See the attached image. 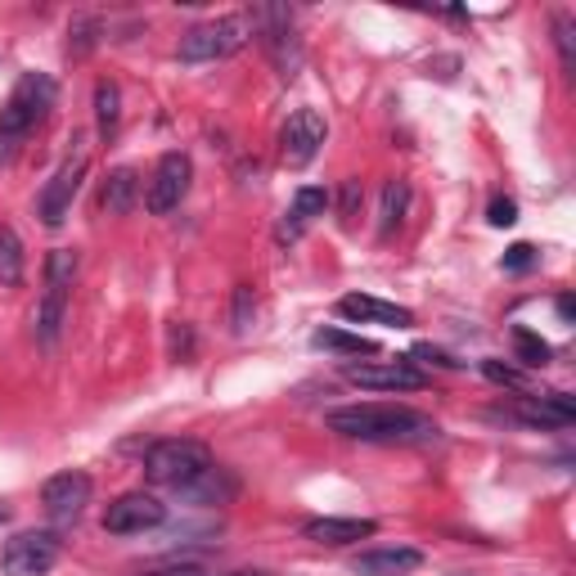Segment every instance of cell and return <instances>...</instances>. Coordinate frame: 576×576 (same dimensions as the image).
<instances>
[{"label": "cell", "instance_id": "26", "mask_svg": "<svg viewBox=\"0 0 576 576\" xmlns=\"http://www.w3.org/2000/svg\"><path fill=\"white\" fill-rule=\"evenodd\" d=\"M514 356L522 360V369H545L550 365V343L541 334H531V329H514Z\"/></svg>", "mask_w": 576, "mask_h": 576}, {"label": "cell", "instance_id": "14", "mask_svg": "<svg viewBox=\"0 0 576 576\" xmlns=\"http://www.w3.org/2000/svg\"><path fill=\"white\" fill-rule=\"evenodd\" d=\"M514 419L527 428H567L576 424V401L567 392H545V396H522L514 405Z\"/></svg>", "mask_w": 576, "mask_h": 576}, {"label": "cell", "instance_id": "28", "mask_svg": "<svg viewBox=\"0 0 576 576\" xmlns=\"http://www.w3.org/2000/svg\"><path fill=\"white\" fill-rule=\"evenodd\" d=\"M554 46H558V59H563V72H576V23L567 10L554 14Z\"/></svg>", "mask_w": 576, "mask_h": 576}, {"label": "cell", "instance_id": "5", "mask_svg": "<svg viewBox=\"0 0 576 576\" xmlns=\"http://www.w3.org/2000/svg\"><path fill=\"white\" fill-rule=\"evenodd\" d=\"M77 284V253L72 249H55L46 257V288H41V307H36V343H55L64 329V311Z\"/></svg>", "mask_w": 576, "mask_h": 576}, {"label": "cell", "instance_id": "15", "mask_svg": "<svg viewBox=\"0 0 576 576\" xmlns=\"http://www.w3.org/2000/svg\"><path fill=\"white\" fill-rule=\"evenodd\" d=\"M338 315L360 320V324H388V329H410V324H415V311H405L396 302H383V298H369V293L338 298Z\"/></svg>", "mask_w": 576, "mask_h": 576}, {"label": "cell", "instance_id": "16", "mask_svg": "<svg viewBox=\"0 0 576 576\" xmlns=\"http://www.w3.org/2000/svg\"><path fill=\"white\" fill-rule=\"evenodd\" d=\"M375 531L379 522H369V518H311L302 527V537L315 545H356V541H369Z\"/></svg>", "mask_w": 576, "mask_h": 576}, {"label": "cell", "instance_id": "17", "mask_svg": "<svg viewBox=\"0 0 576 576\" xmlns=\"http://www.w3.org/2000/svg\"><path fill=\"white\" fill-rule=\"evenodd\" d=\"M419 563H424L419 550L388 545V550H365V554H356L352 572H356V576H405V572H415Z\"/></svg>", "mask_w": 576, "mask_h": 576}, {"label": "cell", "instance_id": "22", "mask_svg": "<svg viewBox=\"0 0 576 576\" xmlns=\"http://www.w3.org/2000/svg\"><path fill=\"white\" fill-rule=\"evenodd\" d=\"M181 496H185V500H198V505H221L226 496H234V477H230L226 469H217V464H212V469L203 473L194 486H185Z\"/></svg>", "mask_w": 576, "mask_h": 576}, {"label": "cell", "instance_id": "30", "mask_svg": "<svg viewBox=\"0 0 576 576\" xmlns=\"http://www.w3.org/2000/svg\"><path fill=\"white\" fill-rule=\"evenodd\" d=\"M537 262H541V257H537V249H531V243H514V249L500 257V266H505L509 275H522V270H531Z\"/></svg>", "mask_w": 576, "mask_h": 576}, {"label": "cell", "instance_id": "4", "mask_svg": "<svg viewBox=\"0 0 576 576\" xmlns=\"http://www.w3.org/2000/svg\"><path fill=\"white\" fill-rule=\"evenodd\" d=\"M55 77L46 72H23L19 77V87L10 91L5 108H0V140H19L27 136L41 117H46L55 108Z\"/></svg>", "mask_w": 576, "mask_h": 576}, {"label": "cell", "instance_id": "7", "mask_svg": "<svg viewBox=\"0 0 576 576\" xmlns=\"http://www.w3.org/2000/svg\"><path fill=\"white\" fill-rule=\"evenodd\" d=\"M189 185H194V162H189V153H185V149L162 153L158 168H153V176H149V189H145V208H149L153 217L176 212L181 203H185V194H189Z\"/></svg>", "mask_w": 576, "mask_h": 576}, {"label": "cell", "instance_id": "18", "mask_svg": "<svg viewBox=\"0 0 576 576\" xmlns=\"http://www.w3.org/2000/svg\"><path fill=\"white\" fill-rule=\"evenodd\" d=\"M324 208H329V189L302 185V189L293 194V208H288L284 221H279V239H298L315 217H324Z\"/></svg>", "mask_w": 576, "mask_h": 576}, {"label": "cell", "instance_id": "36", "mask_svg": "<svg viewBox=\"0 0 576 576\" xmlns=\"http://www.w3.org/2000/svg\"><path fill=\"white\" fill-rule=\"evenodd\" d=\"M0 522H10V509H5V505H0Z\"/></svg>", "mask_w": 576, "mask_h": 576}, {"label": "cell", "instance_id": "32", "mask_svg": "<svg viewBox=\"0 0 576 576\" xmlns=\"http://www.w3.org/2000/svg\"><path fill=\"white\" fill-rule=\"evenodd\" d=\"M486 221L496 226V230L514 226V221H518V203H514V198H505V194H500V198H491V208H486Z\"/></svg>", "mask_w": 576, "mask_h": 576}, {"label": "cell", "instance_id": "3", "mask_svg": "<svg viewBox=\"0 0 576 576\" xmlns=\"http://www.w3.org/2000/svg\"><path fill=\"white\" fill-rule=\"evenodd\" d=\"M253 36V23L249 14H226V19H212V23H198L181 36L176 46V59L181 64H212V59H230L249 46Z\"/></svg>", "mask_w": 576, "mask_h": 576}, {"label": "cell", "instance_id": "37", "mask_svg": "<svg viewBox=\"0 0 576 576\" xmlns=\"http://www.w3.org/2000/svg\"><path fill=\"white\" fill-rule=\"evenodd\" d=\"M456 576H464V572H456Z\"/></svg>", "mask_w": 576, "mask_h": 576}, {"label": "cell", "instance_id": "35", "mask_svg": "<svg viewBox=\"0 0 576 576\" xmlns=\"http://www.w3.org/2000/svg\"><path fill=\"white\" fill-rule=\"evenodd\" d=\"M558 320H563V324H572V320H576V302H572L567 293L558 298Z\"/></svg>", "mask_w": 576, "mask_h": 576}, {"label": "cell", "instance_id": "31", "mask_svg": "<svg viewBox=\"0 0 576 576\" xmlns=\"http://www.w3.org/2000/svg\"><path fill=\"white\" fill-rule=\"evenodd\" d=\"M482 375H486L491 383H500V388H522V369L500 365V360H482Z\"/></svg>", "mask_w": 576, "mask_h": 576}, {"label": "cell", "instance_id": "6", "mask_svg": "<svg viewBox=\"0 0 576 576\" xmlns=\"http://www.w3.org/2000/svg\"><path fill=\"white\" fill-rule=\"evenodd\" d=\"M253 36H262V46L270 55V64L279 68V77H298L302 68V41L293 32V10L288 5H257L249 14Z\"/></svg>", "mask_w": 576, "mask_h": 576}, {"label": "cell", "instance_id": "25", "mask_svg": "<svg viewBox=\"0 0 576 576\" xmlns=\"http://www.w3.org/2000/svg\"><path fill=\"white\" fill-rule=\"evenodd\" d=\"M117 122H122V91L113 81H95V127H100V136H113Z\"/></svg>", "mask_w": 576, "mask_h": 576}, {"label": "cell", "instance_id": "20", "mask_svg": "<svg viewBox=\"0 0 576 576\" xmlns=\"http://www.w3.org/2000/svg\"><path fill=\"white\" fill-rule=\"evenodd\" d=\"M405 212H410V185L405 181H388L383 185V203H379V234L392 239L401 230Z\"/></svg>", "mask_w": 576, "mask_h": 576}, {"label": "cell", "instance_id": "23", "mask_svg": "<svg viewBox=\"0 0 576 576\" xmlns=\"http://www.w3.org/2000/svg\"><path fill=\"white\" fill-rule=\"evenodd\" d=\"M311 343L324 347V352H343V356H379V343H375V338L343 334V329H315Z\"/></svg>", "mask_w": 576, "mask_h": 576}, {"label": "cell", "instance_id": "11", "mask_svg": "<svg viewBox=\"0 0 576 576\" xmlns=\"http://www.w3.org/2000/svg\"><path fill=\"white\" fill-rule=\"evenodd\" d=\"M168 522V505L153 500L149 491H127L104 509V531L108 537H140V531H153Z\"/></svg>", "mask_w": 576, "mask_h": 576}, {"label": "cell", "instance_id": "21", "mask_svg": "<svg viewBox=\"0 0 576 576\" xmlns=\"http://www.w3.org/2000/svg\"><path fill=\"white\" fill-rule=\"evenodd\" d=\"M104 41V19L100 14H77L68 23V59H87Z\"/></svg>", "mask_w": 576, "mask_h": 576}, {"label": "cell", "instance_id": "1", "mask_svg": "<svg viewBox=\"0 0 576 576\" xmlns=\"http://www.w3.org/2000/svg\"><path fill=\"white\" fill-rule=\"evenodd\" d=\"M329 433L352 437V441H375V446H415V441H433L437 424L424 410L410 405H388V401H365V405H338L324 415Z\"/></svg>", "mask_w": 576, "mask_h": 576}, {"label": "cell", "instance_id": "29", "mask_svg": "<svg viewBox=\"0 0 576 576\" xmlns=\"http://www.w3.org/2000/svg\"><path fill=\"white\" fill-rule=\"evenodd\" d=\"M360 203H365V189H360V181H343V194H338V221L352 230L356 226V217H360Z\"/></svg>", "mask_w": 576, "mask_h": 576}, {"label": "cell", "instance_id": "33", "mask_svg": "<svg viewBox=\"0 0 576 576\" xmlns=\"http://www.w3.org/2000/svg\"><path fill=\"white\" fill-rule=\"evenodd\" d=\"M410 356H415V360H428V365H441V369H460V360H456V356H446V352H441V347H433V343H419Z\"/></svg>", "mask_w": 576, "mask_h": 576}, {"label": "cell", "instance_id": "13", "mask_svg": "<svg viewBox=\"0 0 576 576\" xmlns=\"http://www.w3.org/2000/svg\"><path fill=\"white\" fill-rule=\"evenodd\" d=\"M329 127H324V117L315 108H298L293 117L284 122V131H279V158H284V168H307V162L320 153Z\"/></svg>", "mask_w": 576, "mask_h": 576}, {"label": "cell", "instance_id": "34", "mask_svg": "<svg viewBox=\"0 0 576 576\" xmlns=\"http://www.w3.org/2000/svg\"><path fill=\"white\" fill-rule=\"evenodd\" d=\"M149 576H208L203 567H162V572H149Z\"/></svg>", "mask_w": 576, "mask_h": 576}, {"label": "cell", "instance_id": "2", "mask_svg": "<svg viewBox=\"0 0 576 576\" xmlns=\"http://www.w3.org/2000/svg\"><path fill=\"white\" fill-rule=\"evenodd\" d=\"M208 469H212V450L203 446V441H189V437H168V441H153L145 450V477L153 486L185 491Z\"/></svg>", "mask_w": 576, "mask_h": 576}, {"label": "cell", "instance_id": "19", "mask_svg": "<svg viewBox=\"0 0 576 576\" xmlns=\"http://www.w3.org/2000/svg\"><path fill=\"white\" fill-rule=\"evenodd\" d=\"M136 198H140V176H136L131 168L108 172L104 194H100V208H104L108 217H127V212L136 208Z\"/></svg>", "mask_w": 576, "mask_h": 576}, {"label": "cell", "instance_id": "27", "mask_svg": "<svg viewBox=\"0 0 576 576\" xmlns=\"http://www.w3.org/2000/svg\"><path fill=\"white\" fill-rule=\"evenodd\" d=\"M257 320V298H253V288L249 284H234V293H230V334L243 338L253 329Z\"/></svg>", "mask_w": 576, "mask_h": 576}, {"label": "cell", "instance_id": "24", "mask_svg": "<svg viewBox=\"0 0 576 576\" xmlns=\"http://www.w3.org/2000/svg\"><path fill=\"white\" fill-rule=\"evenodd\" d=\"M0 284L5 288L23 284V243L10 226H0Z\"/></svg>", "mask_w": 576, "mask_h": 576}, {"label": "cell", "instance_id": "10", "mask_svg": "<svg viewBox=\"0 0 576 576\" xmlns=\"http://www.w3.org/2000/svg\"><path fill=\"white\" fill-rule=\"evenodd\" d=\"M87 172H91V158L87 153H77V158H68L64 168L46 181V189H41V203H36V217L46 221L50 230H59L64 221H68V212H72V198L81 194V181H87Z\"/></svg>", "mask_w": 576, "mask_h": 576}, {"label": "cell", "instance_id": "8", "mask_svg": "<svg viewBox=\"0 0 576 576\" xmlns=\"http://www.w3.org/2000/svg\"><path fill=\"white\" fill-rule=\"evenodd\" d=\"M91 491H95L91 473H81V469L55 473L46 486H41V505H46V518H50L55 527H72L81 514H87Z\"/></svg>", "mask_w": 576, "mask_h": 576}, {"label": "cell", "instance_id": "12", "mask_svg": "<svg viewBox=\"0 0 576 576\" xmlns=\"http://www.w3.org/2000/svg\"><path fill=\"white\" fill-rule=\"evenodd\" d=\"M343 379L365 388V392H419V388H428V379L405 360H360V365L343 369Z\"/></svg>", "mask_w": 576, "mask_h": 576}, {"label": "cell", "instance_id": "9", "mask_svg": "<svg viewBox=\"0 0 576 576\" xmlns=\"http://www.w3.org/2000/svg\"><path fill=\"white\" fill-rule=\"evenodd\" d=\"M59 554H64V541L55 531H19L5 545L0 567H5V576H46L59 563Z\"/></svg>", "mask_w": 576, "mask_h": 576}]
</instances>
